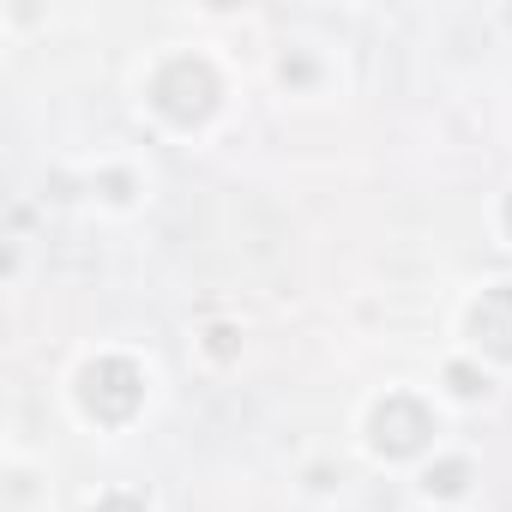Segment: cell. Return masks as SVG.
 Returning a JSON list of instances; mask_svg holds the SVG:
<instances>
[{
  "label": "cell",
  "instance_id": "9",
  "mask_svg": "<svg viewBox=\"0 0 512 512\" xmlns=\"http://www.w3.org/2000/svg\"><path fill=\"white\" fill-rule=\"evenodd\" d=\"M506 235H512V199H506Z\"/></svg>",
  "mask_w": 512,
  "mask_h": 512
},
{
  "label": "cell",
  "instance_id": "6",
  "mask_svg": "<svg viewBox=\"0 0 512 512\" xmlns=\"http://www.w3.org/2000/svg\"><path fill=\"white\" fill-rule=\"evenodd\" d=\"M446 380H452V392H458V398H482V392H488V380H482L470 362H452V368H446Z\"/></svg>",
  "mask_w": 512,
  "mask_h": 512
},
{
  "label": "cell",
  "instance_id": "3",
  "mask_svg": "<svg viewBox=\"0 0 512 512\" xmlns=\"http://www.w3.org/2000/svg\"><path fill=\"white\" fill-rule=\"evenodd\" d=\"M428 434H434V416H428V404H416L410 392H392V398L374 410V446H380L386 458H410V452H422Z\"/></svg>",
  "mask_w": 512,
  "mask_h": 512
},
{
  "label": "cell",
  "instance_id": "2",
  "mask_svg": "<svg viewBox=\"0 0 512 512\" xmlns=\"http://www.w3.org/2000/svg\"><path fill=\"white\" fill-rule=\"evenodd\" d=\"M79 404L97 416V422H127L139 404H145V374L127 362V356H97L85 374H79Z\"/></svg>",
  "mask_w": 512,
  "mask_h": 512
},
{
  "label": "cell",
  "instance_id": "5",
  "mask_svg": "<svg viewBox=\"0 0 512 512\" xmlns=\"http://www.w3.org/2000/svg\"><path fill=\"white\" fill-rule=\"evenodd\" d=\"M464 488H470V464H464V458H446V464L428 470V494H446V500H452V494H464Z\"/></svg>",
  "mask_w": 512,
  "mask_h": 512
},
{
  "label": "cell",
  "instance_id": "4",
  "mask_svg": "<svg viewBox=\"0 0 512 512\" xmlns=\"http://www.w3.org/2000/svg\"><path fill=\"white\" fill-rule=\"evenodd\" d=\"M470 338H476L488 356L512 362V284L482 290V302L470 308Z\"/></svg>",
  "mask_w": 512,
  "mask_h": 512
},
{
  "label": "cell",
  "instance_id": "8",
  "mask_svg": "<svg viewBox=\"0 0 512 512\" xmlns=\"http://www.w3.org/2000/svg\"><path fill=\"white\" fill-rule=\"evenodd\" d=\"M211 350H217V356H229V350H235V332H229V326H217V332H211Z\"/></svg>",
  "mask_w": 512,
  "mask_h": 512
},
{
  "label": "cell",
  "instance_id": "1",
  "mask_svg": "<svg viewBox=\"0 0 512 512\" xmlns=\"http://www.w3.org/2000/svg\"><path fill=\"white\" fill-rule=\"evenodd\" d=\"M217 97H223V85H217L211 61H199V55H175V61L151 79V103H157V115H169L175 127L205 121V115L217 109Z\"/></svg>",
  "mask_w": 512,
  "mask_h": 512
},
{
  "label": "cell",
  "instance_id": "7",
  "mask_svg": "<svg viewBox=\"0 0 512 512\" xmlns=\"http://www.w3.org/2000/svg\"><path fill=\"white\" fill-rule=\"evenodd\" d=\"M91 512H145V500H133V494H103Z\"/></svg>",
  "mask_w": 512,
  "mask_h": 512
}]
</instances>
